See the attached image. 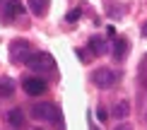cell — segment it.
Returning <instances> with one entry per match:
<instances>
[{
    "label": "cell",
    "mask_w": 147,
    "mask_h": 130,
    "mask_svg": "<svg viewBox=\"0 0 147 130\" xmlns=\"http://www.w3.org/2000/svg\"><path fill=\"white\" fill-rule=\"evenodd\" d=\"M125 53H128V39L116 36V41H113V58H116V60H123Z\"/></svg>",
    "instance_id": "cell-8"
},
{
    "label": "cell",
    "mask_w": 147,
    "mask_h": 130,
    "mask_svg": "<svg viewBox=\"0 0 147 130\" xmlns=\"http://www.w3.org/2000/svg\"><path fill=\"white\" fill-rule=\"evenodd\" d=\"M10 55H12V60H17V63H27L29 60V55H32V43L29 41H12V48H10Z\"/></svg>",
    "instance_id": "cell-3"
},
{
    "label": "cell",
    "mask_w": 147,
    "mask_h": 130,
    "mask_svg": "<svg viewBox=\"0 0 147 130\" xmlns=\"http://www.w3.org/2000/svg\"><path fill=\"white\" fill-rule=\"evenodd\" d=\"M36 130H41V128H36Z\"/></svg>",
    "instance_id": "cell-19"
},
{
    "label": "cell",
    "mask_w": 147,
    "mask_h": 130,
    "mask_svg": "<svg viewBox=\"0 0 147 130\" xmlns=\"http://www.w3.org/2000/svg\"><path fill=\"white\" fill-rule=\"evenodd\" d=\"M128 113H130V104L128 101H121L113 106V118H128Z\"/></svg>",
    "instance_id": "cell-11"
},
{
    "label": "cell",
    "mask_w": 147,
    "mask_h": 130,
    "mask_svg": "<svg viewBox=\"0 0 147 130\" xmlns=\"http://www.w3.org/2000/svg\"><path fill=\"white\" fill-rule=\"evenodd\" d=\"M32 113H34V118H41V121L60 118V111L56 104H36V106H32Z\"/></svg>",
    "instance_id": "cell-4"
},
{
    "label": "cell",
    "mask_w": 147,
    "mask_h": 130,
    "mask_svg": "<svg viewBox=\"0 0 147 130\" xmlns=\"http://www.w3.org/2000/svg\"><path fill=\"white\" fill-rule=\"evenodd\" d=\"M7 123L15 130H24V111L22 108H12L7 113Z\"/></svg>",
    "instance_id": "cell-7"
},
{
    "label": "cell",
    "mask_w": 147,
    "mask_h": 130,
    "mask_svg": "<svg viewBox=\"0 0 147 130\" xmlns=\"http://www.w3.org/2000/svg\"><path fill=\"white\" fill-rule=\"evenodd\" d=\"M80 15H82L80 10H70L68 15H65V20H68V22H77V20H80Z\"/></svg>",
    "instance_id": "cell-13"
},
{
    "label": "cell",
    "mask_w": 147,
    "mask_h": 130,
    "mask_svg": "<svg viewBox=\"0 0 147 130\" xmlns=\"http://www.w3.org/2000/svg\"><path fill=\"white\" fill-rule=\"evenodd\" d=\"M22 87H24V92H27L29 96H41L46 92V82L41 77H27L22 82Z\"/></svg>",
    "instance_id": "cell-5"
},
{
    "label": "cell",
    "mask_w": 147,
    "mask_h": 130,
    "mask_svg": "<svg viewBox=\"0 0 147 130\" xmlns=\"http://www.w3.org/2000/svg\"><path fill=\"white\" fill-rule=\"evenodd\" d=\"M96 116H99V121H106V111H104V108L96 111Z\"/></svg>",
    "instance_id": "cell-15"
},
{
    "label": "cell",
    "mask_w": 147,
    "mask_h": 130,
    "mask_svg": "<svg viewBox=\"0 0 147 130\" xmlns=\"http://www.w3.org/2000/svg\"><path fill=\"white\" fill-rule=\"evenodd\" d=\"M96 87H101V89H106V87H113V82L118 79V75L111 70V67H96L94 75H92Z\"/></svg>",
    "instance_id": "cell-2"
},
{
    "label": "cell",
    "mask_w": 147,
    "mask_h": 130,
    "mask_svg": "<svg viewBox=\"0 0 147 130\" xmlns=\"http://www.w3.org/2000/svg\"><path fill=\"white\" fill-rule=\"evenodd\" d=\"M12 92H15V89H12V82H10V79H5V82L0 84V96H10Z\"/></svg>",
    "instance_id": "cell-12"
},
{
    "label": "cell",
    "mask_w": 147,
    "mask_h": 130,
    "mask_svg": "<svg viewBox=\"0 0 147 130\" xmlns=\"http://www.w3.org/2000/svg\"><path fill=\"white\" fill-rule=\"evenodd\" d=\"M106 36H109V39H116V29L109 27V29H106Z\"/></svg>",
    "instance_id": "cell-14"
},
{
    "label": "cell",
    "mask_w": 147,
    "mask_h": 130,
    "mask_svg": "<svg viewBox=\"0 0 147 130\" xmlns=\"http://www.w3.org/2000/svg\"><path fill=\"white\" fill-rule=\"evenodd\" d=\"M92 130H99V128H92Z\"/></svg>",
    "instance_id": "cell-18"
},
{
    "label": "cell",
    "mask_w": 147,
    "mask_h": 130,
    "mask_svg": "<svg viewBox=\"0 0 147 130\" xmlns=\"http://www.w3.org/2000/svg\"><path fill=\"white\" fill-rule=\"evenodd\" d=\"M89 51L94 55H104L106 53V41H104V36H92L89 39Z\"/></svg>",
    "instance_id": "cell-9"
},
{
    "label": "cell",
    "mask_w": 147,
    "mask_h": 130,
    "mask_svg": "<svg viewBox=\"0 0 147 130\" xmlns=\"http://www.w3.org/2000/svg\"><path fill=\"white\" fill-rule=\"evenodd\" d=\"M142 36H145V39H147V22L142 24Z\"/></svg>",
    "instance_id": "cell-17"
},
{
    "label": "cell",
    "mask_w": 147,
    "mask_h": 130,
    "mask_svg": "<svg viewBox=\"0 0 147 130\" xmlns=\"http://www.w3.org/2000/svg\"><path fill=\"white\" fill-rule=\"evenodd\" d=\"M113 130H133L130 125H118V128H113Z\"/></svg>",
    "instance_id": "cell-16"
},
{
    "label": "cell",
    "mask_w": 147,
    "mask_h": 130,
    "mask_svg": "<svg viewBox=\"0 0 147 130\" xmlns=\"http://www.w3.org/2000/svg\"><path fill=\"white\" fill-rule=\"evenodd\" d=\"M22 12H24V7H22L20 0H7V3H5V20H15Z\"/></svg>",
    "instance_id": "cell-6"
},
{
    "label": "cell",
    "mask_w": 147,
    "mask_h": 130,
    "mask_svg": "<svg viewBox=\"0 0 147 130\" xmlns=\"http://www.w3.org/2000/svg\"><path fill=\"white\" fill-rule=\"evenodd\" d=\"M29 10H32L36 17H44L48 12V0H29Z\"/></svg>",
    "instance_id": "cell-10"
},
{
    "label": "cell",
    "mask_w": 147,
    "mask_h": 130,
    "mask_svg": "<svg viewBox=\"0 0 147 130\" xmlns=\"http://www.w3.org/2000/svg\"><path fill=\"white\" fill-rule=\"evenodd\" d=\"M27 65L32 67V70L46 72V70H53V67H56V60H53L51 53H32L29 60H27Z\"/></svg>",
    "instance_id": "cell-1"
}]
</instances>
